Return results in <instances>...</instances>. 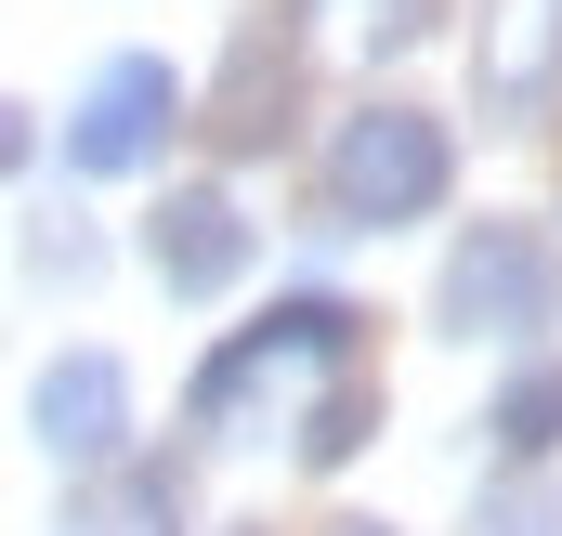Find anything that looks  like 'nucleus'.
Wrapping results in <instances>:
<instances>
[{"instance_id":"nucleus-1","label":"nucleus","mask_w":562,"mask_h":536,"mask_svg":"<svg viewBox=\"0 0 562 536\" xmlns=\"http://www.w3.org/2000/svg\"><path fill=\"white\" fill-rule=\"evenodd\" d=\"M353 327H367V314H353V301H327V288H301V301H276V314H249V327L196 367L183 418H196L210 445H236L262 405H288V393L314 405L327 380H353Z\"/></svg>"},{"instance_id":"nucleus-2","label":"nucleus","mask_w":562,"mask_h":536,"mask_svg":"<svg viewBox=\"0 0 562 536\" xmlns=\"http://www.w3.org/2000/svg\"><path fill=\"white\" fill-rule=\"evenodd\" d=\"M458 183V144L431 105H353L327 132V170H314V210L327 236H393V223H431Z\"/></svg>"},{"instance_id":"nucleus-3","label":"nucleus","mask_w":562,"mask_h":536,"mask_svg":"<svg viewBox=\"0 0 562 536\" xmlns=\"http://www.w3.org/2000/svg\"><path fill=\"white\" fill-rule=\"evenodd\" d=\"M431 327L524 354L537 327H562V249L537 236V223H471V236L445 249V275H431Z\"/></svg>"},{"instance_id":"nucleus-4","label":"nucleus","mask_w":562,"mask_h":536,"mask_svg":"<svg viewBox=\"0 0 562 536\" xmlns=\"http://www.w3.org/2000/svg\"><path fill=\"white\" fill-rule=\"evenodd\" d=\"M183 79H170V53H105L92 66V92L66 105V170L79 183H132V170H157L170 157V132H183Z\"/></svg>"},{"instance_id":"nucleus-5","label":"nucleus","mask_w":562,"mask_h":536,"mask_svg":"<svg viewBox=\"0 0 562 536\" xmlns=\"http://www.w3.org/2000/svg\"><path fill=\"white\" fill-rule=\"evenodd\" d=\"M26 445H40L53 471H79V484H92V471H119V458H132V367H119V354H92V340H79V354H53V367L26 380Z\"/></svg>"},{"instance_id":"nucleus-6","label":"nucleus","mask_w":562,"mask_h":536,"mask_svg":"<svg viewBox=\"0 0 562 536\" xmlns=\"http://www.w3.org/2000/svg\"><path fill=\"white\" fill-rule=\"evenodd\" d=\"M249 263H262V223L236 210V183H170V197L144 210V275H157L170 301H223Z\"/></svg>"},{"instance_id":"nucleus-7","label":"nucleus","mask_w":562,"mask_h":536,"mask_svg":"<svg viewBox=\"0 0 562 536\" xmlns=\"http://www.w3.org/2000/svg\"><path fill=\"white\" fill-rule=\"evenodd\" d=\"M471 92H484V119H550L562 92V0H484V26H471Z\"/></svg>"},{"instance_id":"nucleus-8","label":"nucleus","mask_w":562,"mask_h":536,"mask_svg":"<svg viewBox=\"0 0 562 536\" xmlns=\"http://www.w3.org/2000/svg\"><path fill=\"white\" fill-rule=\"evenodd\" d=\"M53 536H183V484H170L157 458H119V471H92V484L66 498Z\"/></svg>"},{"instance_id":"nucleus-9","label":"nucleus","mask_w":562,"mask_h":536,"mask_svg":"<svg viewBox=\"0 0 562 536\" xmlns=\"http://www.w3.org/2000/svg\"><path fill=\"white\" fill-rule=\"evenodd\" d=\"M484 445H497V458H524V471L562 445V367H550V354L497 380V405H484Z\"/></svg>"},{"instance_id":"nucleus-10","label":"nucleus","mask_w":562,"mask_h":536,"mask_svg":"<svg viewBox=\"0 0 562 536\" xmlns=\"http://www.w3.org/2000/svg\"><path fill=\"white\" fill-rule=\"evenodd\" d=\"M288 13H314V40L327 53H367V66L431 40V0H288Z\"/></svg>"},{"instance_id":"nucleus-11","label":"nucleus","mask_w":562,"mask_h":536,"mask_svg":"<svg viewBox=\"0 0 562 536\" xmlns=\"http://www.w3.org/2000/svg\"><path fill=\"white\" fill-rule=\"evenodd\" d=\"M367 432H380V380H327V393L301 405V432H288V445H301V471H340Z\"/></svg>"},{"instance_id":"nucleus-12","label":"nucleus","mask_w":562,"mask_h":536,"mask_svg":"<svg viewBox=\"0 0 562 536\" xmlns=\"http://www.w3.org/2000/svg\"><path fill=\"white\" fill-rule=\"evenodd\" d=\"M471 536H562V484L550 471H497L471 498Z\"/></svg>"},{"instance_id":"nucleus-13","label":"nucleus","mask_w":562,"mask_h":536,"mask_svg":"<svg viewBox=\"0 0 562 536\" xmlns=\"http://www.w3.org/2000/svg\"><path fill=\"white\" fill-rule=\"evenodd\" d=\"M327 536H393V524H327Z\"/></svg>"},{"instance_id":"nucleus-14","label":"nucleus","mask_w":562,"mask_h":536,"mask_svg":"<svg viewBox=\"0 0 562 536\" xmlns=\"http://www.w3.org/2000/svg\"><path fill=\"white\" fill-rule=\"evenodd\" d=\"M223 536H276V524H223Z\"/></svg>"}]
</instances>
